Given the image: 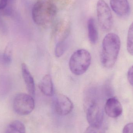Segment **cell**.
<instances>
[{"mask_svg": "<svg viewBox=\"0 0 133 133\" xmlns=\"http://www.w3.org/2000/svg\"><path fill=\"white\" fill-rule=\"evenodd\" d=\"M106 127L105 124L99 127L90 125L86 130L85 133H105Z\"/></svg>", "mask_w": 133, "mask_h": 133, "instance_id": "cell-18", "label": "cell"}, {"mask_svg": "<svg viewBox=\"0 0 133 133\" xmlns=\"http://www.w3.org/2000/svg\"><path fill=\"white\" fill-rule=\"evenodd\" d=\"M22 71L23 77L28 92L31 96H34L35 93L34 79L27 65L25 63L22 64Z\"/></svg>", "mask_w": 133, "mask_h": 133, "instance_id": "cell-11", "label": "cell"}, {"mask_svg": "<svg viewBox=\"0 0 133 133\" xmlns=\"http://www.w3.org/2000/svg\"><path fill=\"white\" fill-rule=\"evenodd\" d=\"M57 11V7L51 0H38L33 7L32 18L36 24L44 26L54 20Z\"/></svg>", "mask_w": 133, "mask_h": 133, "instance_id": "cell-2", "label": "cell"}, {"mask_svg": "<svg viewBox=\"0 0 133 133\" xmlns=\"http://www.w3.org/2000/svg\"><path fill=\"white\" fill-rule=\"evenodd\" d=\"M111 8L118 16L125 17L129 14L130 6L128 0H110Z\"/></svg>", "mask_w": 133, "mask_h": 133, "instance_id": "cell-10", "label": "cell"}, {"mask_svg": "<svg viewBox=\"0 0 133 133\" xmlns=\"http://www.w3.org/2000/svg\"><path fill=\"white\" fill-rule=\"evenodd\" d=\"M35 108V102L32 96L25 93L16 95L13 101V108L16 113L19 115L30 114Z\"/></svg>", "mask_w": 133, "mask_h": 133, "instance_id": "cell-5", "label": "cell"}, {"mask_svg": "<svg viewBox=\"0 0 133 133\" xmlns=\"http://www.w3.org/2000/svg\"><path fill=\"white\" fill-rule=\"evenodd\" d=\"M127 47L129 54L133 56V22L130 25L128 30Z\"/></svg>", "mask_w": 133, "mask_h": 133, "instance_id": "cell-16", "label": "cell"}, {"mask_svg": "<svg viewBox=\"0 0 133 133\" xmlns=\"http://www.w3.org/2000/svg\"><path fill=\"white\" fill-rule=\"evenodd\" d=\"M87 26L89 41L92 44H95L98 40V34L94 19L91 18L88 20Z\"/></svg>", "mask_w": 133, "mask_h": 133, "instance_id": "cell-13", "label": "cell"}, {"mask_svg": "<svg viewBox=\"0 0 133 133\" xmlns=\"http://www.w3.org/2000/svg\"><path fill=\"white\" fill-rule=\"evenodd\" d=\"M105 111L110 117L116 118L119 117L123 112V108L120 102L116 98H109L104 107Z\"/></svg>", "mask_w": 133, "mask_h": 133, "instance_id": "cell-9", "label": "cell"}, {"mask_svg": "<svg viewBox=\"0 0 133 133\" xmlns=\"http://www.w3.org/2000/svg\"><path fill=\"white\" fill-rule=\"evenodd\" d=\"M91 62V56L89 51L85 49H79L71 55L69 62L71 72L74 75L80 76L89 68Z\"/></svg>", "mask_w": 133, "mask_h": 133, "instance_id": "cell-3", "label": "cell"}, {"mask_svg": "<svg viewBox=\"0 0 133 133\" xmlns=\"http://www.w3.org/2000/svg\"><path fill=\"white\" fill-rule=\"evenodd\" d=\"M8 27L5 23L3 21L0 15V33L2 34H6L8 32Z\"/></svg>", "mask_w": 133, "mask_h": 133, "instance_id": "cell-19", "label": "cell"}, {"mask_svg": "<svg viewBox=\"0 0 133 133\" xmlns=\"http://www.w3.org/2000/svg\"><path fill=\"white\" fill-rule=\"evenodd\" d=\"M5 133H26L25 127L21 121L15 120L8 125Z\"/></svg>", "mask_w": 133, "mask_h": 133, "instance_id": "cell-14", "label": "cell"}, {"mask_svg": "<svg viewBox=\"0 0 133 133\" xmlns=\"http://www.w3.org/2000/svg\"><path fill=\"white\" fill-rule=\"evenodd\" d=\"M123 133H133V123H130L125 126Z\"/></svg>", "mask_w": 133, "mask_h": 133, "instance_id": "cell-21", "label": "cell"}, {"mask_svg": "<svg viewBox=\"0 0 133 133\" xmlns=\"http://www.w3.org/2000/svg\"><path fill=\"white\" fill-rule=\"evenodd\" d=\"M67 48L66 41L58 42L55 48V55L57 57H61L64 54Z\"/></svg>", "mask_w": 133, "mask_h": 133, "instance_id": "cell-17", "label": "cell"}, {"mask_svg": "<svg viewBox=\"0 0 133 133\" xmlns=\"http://www.w3.org/2000/svg\"><path fill=\"white\" fill-rule=\"evenodd\" d=\"M97 11L100 27L105 32L110 31L113 25V18L110 8L104 0L98 2Z\"/></svg>", "mask_w": 133, "mask_h": 133, "instance_id": "cell-6", "label": "cell"}, {"mask_svg": "<svg viewBox=\"0 0 133 133\" xmlns=\"http://www.w3.org/2000/svg\"><path fill=\"white\" fill-rule=\"evenodd\" d=\"M127 78L130 84L133 87V65L131 66L128 70Z\"/></svg>", "mask_w": 133, "mask_h": 133, "instance_id": "cell-20", "label": "cell"}, {"mask_svg": "<svg viewBox=\"0 0 133 133\" xmlns=\"http://www.w3.org/2000/svg\"><path fill=\"white\" fill-rule=\"evenodd\" d=\"M54 106L56 113L61 116L68 115L73 108V104L71 100L63 95H59L55 97Z\"/></svg>", "mask_w": 133, "mask_h": 133, "instance_id": "cell-8", "label": "cell"}, {"mask_svg": "<svg viewBox=\"0 0 133 133\" xmlns=\"http://www.w3.org/2000/svg\"><path fill=\"white\" fill-rule=\"evenodd\" d=\"M121 41L118 35L109 33L103 39L101 55L102 64L107 69L112 68L115 64L120 51Z\"/></svg>", "mask_w": 133, "mask_h": 133, "instance_id": "cell-1", "label": "cell"}, {"mask_svg": "<svg viewBox=\"0 0 133 133\" xmlns=\"http://www.w3.org/2000/svg\"><path fill=\"white\" fill-rule=\"evenodd\" d=\"M12 46L9 44L5 48L4 52L0 54V64L4 65H8L11 63L12 61Z\"/></svg>", "mask_w": 133, "mask_h": 133, "instance_id": "cell-15", "label": "cell"}, {"mask_svg": "<svg viewBox=\"0 0 133 133\" xmlns=\"http://www.w3.org/2000/svg\"><path fill=\"white\" fill-rule=\"evenodd\" d=\"M70 30V23L67 19H62L56 22L53 26L52 35L57 43L66 41Z\"/></svg>", "mask_w": 133, "mask_h": 133, "instance_id": "cell-7", "label": "cell"}, {"mask_svg": "<svg viewBox=\"0 0 133 133\" xmlns=\"http://www.w3.org/2000/svg\"><path fill=\"white\" fill-rule=\"evenodd\" d=\"M39 88L41 92L46 96H51L54 95L53 81L50 74H46L41 79Z\"/></svg>", "mask_w": 133, "mask_h": 133, "instance_id": "cell-12", "label": "cell"}, {"mask_svg": "<svg viewBox=\"0 0 133 133\" xmlns=\"http://www.w3.org/2000/svg\"><path fill=\"white\" fill-rule=\"evenodd\" d=\"M87 119L90 125L99 127L104 124V114L103 109L101 108L93 98V95L87 96Z\"/></svg>", "mask_w": 133, "mask_h": 133, "instance_id": "cell-4", "label": "cell"}]
</instances>
